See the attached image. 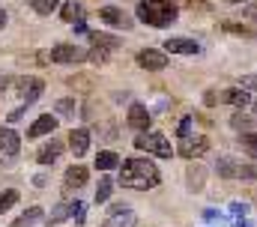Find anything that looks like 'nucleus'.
<instances>
[{"label": "nucleus", "mask_w": 257, "mask_h": 227, "mask_svg": "<svg viewBox=\"0 0 257 227\" xmlns=\"http://www.w3.org/2000/svg\"><path fill=\"white\" fill-rule=\"evenodd\" d=\"M60 153H63V144L51 138V141L36 153V162H39V165H51V162H57V159H60Z\"/></svg>", "instance_id": "16"}, {"label": "nucleus", "mask_w": 257, "mask_h": 227, "mask_svg": "<svg viewBox=\"0 0 257 227\" xmlns=\"http://www.w3.org/2000/svg\"><path fill=\"white\" fill-rule=\"evenodd\" d=\"M111 188H114L111 176H102V179H99V188H96V203H105V200L111 197Z\"/></svg>", "instance_id": "25"}, {"label": "nucleus", "mask_w": 257, "mask_h": 227, "mask_svg": "<svg viewBox=\"0 0 257 227\" xmlns=\"http://www.w3.org/2000/svg\"><path fill=\"white\" fill-rule=\"evenodd\" d=\"M18 150H21V138H18V132L9 129V126H0V153H3V156H15Z\"/></svg>", "instance_id": "11"}, {"label": "nucleus", "mask_w": 257, "mask_h": 227, "mask_svg": "<svg viewBox=\"0 0 257 227\" xmlns=\"http://www.w3.org/2000/svg\"><path fill=\"white\" fill-rule=\"evenodd\" d=\"M72 212H75V203H60V206H57V209L45 218V221H48V224H60V221H63V218H69Z\"/></svg>", "instance_id": "22"}, {"label": "nucleus", "mask_w": 257, "mask_h": 227, "mask_svg": "<svg viewBox=\"0 0 257 227\" xmlns=\"http://www.w3.org/2000/svg\"><path fill=\"white\" fill-rule=\"evenodd\" d=\"M135 147L141 150V153H150V156H159V159H171L174 156V150H171V144H168V138L165 135H159V132H141L138 138H135Z\"/></svg>", "instance_id": "4"}, {"label": "nucleus", "mask_w": 257, "mask_h": 227, "mask_svg": "<svg viewBox=\"0 0 257 227\" xmlns=\"http://www.w3.org/2000/svg\"><path fill=\"white\" fill-rule=\"evenodd\" d=\"M242 150H245V153L257 162V135H251V132H245V135H242Z\"/></svg>", "instance_id": "28"}, {"label": "nucleus", "mask_w": 257, "mask_h": 227, "mask_svg": "<svg viewBox=\"0 0 257 227\" xmlns=\"http://www.w3.org/2000/svg\"><path fill=\"white\" fill-rule=\"evenodd\" d=\"M135 221H138V218H135V212H132V209L114 206V209H111V215H108V221H105L102 227H135Z\"/></svg>", "instance_id": "14"}, {"label": "nucleus", "mask_w": 257, "mask_h": 227, "mask_svg": "<svg viewBox=\"0 0 257 227\" xmlns=\"http://www.w3.org/2000/svg\"><path fill=\"white\" fill-rule=\"evenodd\" d=\"M30 6H33V12H39V15H51V12L60 6V0H30Z\"/></svg>", "instance_id": "26"}, {"label": "nucleus", "mask_w": 257, "mask_h": 227, "mask_svg": "<svg viewBox=\"0 0 257 227\" xmlns=\"http://www.w3.org/2000/svg\"><path fill=\"white\" fill-rule=\"evenodd\" d=\"M254 117H248V113H242V111H236L233 117H230V126L236 129V132H251L254 129Z\"/></svg>", "instance_id": "20"}, {"label": "nucleus", "mask_w": 257, "mask_h": 227, "mask_svg": "<svg viewBox=\"0 0 257 227\" xmlns=\"http://www.w3.org/2000/svg\"><path fill=\"white\" fill-rule=\"evenodd\" d=\"M203 218H206V221H215V218H221V215H218L215 209H206V212H203Z\"/></svg>", "instance_id": "34"}, {"label": "nucleus", "mask_w": 257, "mask_h": 227, "mask_svg": "<svg viewBox=\"0 0 257 227\" xmlns=\"http://www.w3.org/2000/svg\"><path fill=\"white\" fill-rule=\"evenodd\" d=\"M90 42H93L96 48H120V39L105 36V33H90Z\"/></svg>", "instance_id": "24"}, {"label": "nucleus", "mask_w": 257, "mask_h": 227, "mask_svg": "<svg viewBox=\"0 0 257 227\" xmlns=\"http://www.w3.org/2000/svg\"><path fill=\"white\" fill-rule=\"evenodd\" d=\"M54 108H57V113H75V102L72 99H60Z\"/></svg>", "instance_id": "30"}, {"label": "nucleus", "mask_w": 257, "mask_h": 227, "mask_svg": "<svg viewBox=\"0 0 257 227\" xmlns=\"http://www.w3.org/2000/svg\"><path fill=\"white\" fill-rule=\"evenodd\" d=\"M81 15H84V9H81V3H75V0H69L63 6V21L69 24H75V21H81Z\"/></svg>", "instance_id": "23"}, {"label": "nucleus", "mask_w": 257, "mask_h": 227, "mask_svg": "<svg viewBox=\"0 0 257 227\" xmlns=\"http://www.w3.org/2000/svg\"><path fill=\"white\" fill-rule=\"evenodd\" d=\"M57 123H60V120H57L54 113H42V117L27 129V138H45V135H51V132L57 129Z\"/></svg>", "instance_id": "10"}, {"label": "nucleus", "mask_w": 257, "mask_h": 227, "mask_svg": "<svg viewBox=\"0 0 257 227\" xmlns=\"http://www.w3.org/2000/svg\"><path fill=\"white\" fill-rule=\"evenodd\" d=\"M162 48H165V51H171V54H200V45H197L194 39H183V36L168 39Z\"/></svg>", "instance_id": "12"}, {"label": "nucleus", "mask_w": 257, "mask_h": 227, "mask_svg": "<svg viewBox=\"0 0 257 227\" xmlns=\"http://www.w3.org/2000/svg\"><path fill=\"white\" fill-rule=\"evenodd\" d=\"M15 203H18V191H15V188H6V191L0 194V215H3L6 209H12Z\"/></svg>", "instance_id": "27"}, {"label": "nucleus", "mask_w": 257, "mask_h": 227, "mask_svg": "<svg viewBox=\"0 0 257 227\" xmlns=\"http://www.w3.org/2000/svg\"><path fill=\"white\" fill-rule=\"evenodd\" d=\"M180 3H186V0H180Z\"/></svg>", "instance_id": "38"}, {"label": "nucleus", "mask_w": 257, "mask_h": 227, "mask_svg": "<svg viewBox=\"0 0 257 227\" xmlns=\"http://www.w3.org/2000/svg\"><path fill=\"white\" fill-rule=\"evenodd\" d=\"M99 18L105 21V24H111V27H117V30H128L132 27V21H128V15L123 9H117V6H105L102 12H99Z\"/></svg>", "instance_id": "9"}, {"label": "nucleus", "mask_w": 257, "mask_h": 227, "mask_svg": "<svg viewBox=\"0 0 257 227\" xmlns=\"http://www.w3.org/2000/svg\"><path fill=\"white\" fill-rule=\"evenodd\" d=\"M230 209H233V212H236V215H245V212H248V206H245V203H233V206H230Z\"/></svg>", "instance_id": "33"}, {"label": "nucleus", "mask_w": 257, "mask_h": 227, "mask_svg": "<svg viewBox=\"0 0 257 227\" xmlns=\"http://www.w3.org/2000/svg\"><path fill=\"white\" fill-rule=\"evenodd\" d=\"M15 90H18V93H15V96H18V108L9 113V120H18L21 113L27 111V108H30V105L42 96L45 84H42L39 78H21V81H15Z\"/></svg>", "instance_id": "3"}, {"label": "nucleus", "mask_w": 257, "mask_h": 227, "mask_svg": "<svg viewBox=\"0 0 257 227\" xmlns=\"http://www.w3.org/2000/svg\"><path fill=\"white\" fill-rule=\"evenodd\" d=\"M87 176H90L87 168H78V165H75V168H69V170H66V188H81V185L87 182Z\"/></svg>", "instance_id": "19"}, {"label": "nucleus", "mask_w": 257, "mask_h": 227, "mask_svg": "<svg viewBox=\"0 0 257 227\" xmlns=\"http://www.w3.org/2000/svg\"><path fill=\"white\" fill-rule=\"evenodd\" d=\"M192 123H194V117H183V120H180V129H177V135H180V138H189V132H192Z\"/></svg>", "instance_id": "29"}, {"label": "nucleus", "mask_w": 257, "mask_h": 227, "mask_svg": "<svg viewBox=\"0 0 257 227\" xmlns=\"http://www.w3.org/2000/svg\"><path fill=\"white\" fill-rule=\"evenodd\" d=\"M254 117H257V102H254Z\"/></svg>", "instance_id": "37"}, {"label": "nucleus", "mask_w": 257, "mask_h": 227, "mask_svg": "<svg viewBox=\"0 0 257 227\" xmlns=\"http://www.w3.org/2000/svg\"><path fill=\"white\" fill-rule=\"evenodd\" d=\"M135 12L150 27H168V24L177 21V6L171 0H141Z\"/></svg>", "instance_id": "2"}, {"label": "nucleus", "mask_w": 257, "mask_h": 227, "mask_svg": "<svg viewBox=\"0 0 257 227\" xmlns=\"http://www.w3.org/2000/svg\"><path fill=\"white\" fill-rule=\"evenodd\" d=\"M51 63H81V60H87L90 51L87 48H78V45H72V42H60V45H54L51 48Z\"/></svg>", "instance_id": "6"}, {"label": "nucleus", "mask_w": 257, "mask_h": 227, "mask_svg": "<svg viewBox=\"0 0 257 227\" xmlns=\"http://www.w3.org/2000/svg\"><path fill=\"white\" fill-rule=\"evenodd\" d=\"M96 168H99V170H114V168H120V156H117L114 150H102V153L96 156Z\"/></svg>", "instance_id": "18"}, {"label": "nucleus", "mask_w": 257, "mask_h": 227, "mask_svg": "<svg viewBox=\"0 0 257 227\" xmlns=\"http://www.w3.org/2000/svg\"><path fill=\"white\" fill-rule=\"evenodd\" d=\"M206 150H209V141H206L203 135H197V138H183L180 156H183V159H197V156H203Z\"/></svg>", "instance_id": "8"}, {"label": "nucleus", "mask_w": 257, "mask_h": 227, "mask_svg": "<svg viewBox=\"0 0 257 227\" xmlns=\"http://www.w3.org/2000/svg\"><path fill=\"white\" fill-rule=\"evenodd\" d=\"M159 168L150 162V159H126L123 168H120V185L123 188H138V191H147L153 185H159Z\"/></svg>", "instance_id": "1"}, {"label": "nucleus", "mask_w": 257, "mask_h": 227, "mask_svg": "<svg viewBox=\"0 0 257 227\" xmlns=\"http://www.w3.org/2000/svg\"><path fill=\"white\" fill-rule=\"evenodd\" d=\"M218 102H227V105H233V108H245V105L251 102V96L245 93V87H233V90H224V93L218 96Z\"/></svg>", "instance_id": "15"}, {"label": "nucleus", "mask_w": 257, "mask_h": 227, "mask_svg": "<svg viewBox=\"0 0 257 227\" xmlns=\"http://www.w3.org/2000/svg\"><path fill=\"white\" fill-rule=\"evenodd\" d=\"M39 218H42V206H30V209H27V212H24V215H21L12 227H33Z\"/></svg>", "instance_id": "21"}, {"label": "nucleus", "mask_w": 257, "mask_h": 227, "mask_svg": "<svg viewBox=\"0 0 257 227\" xmlns=\"http://www.w3.org/2000/svg\"><path fill=\"white\" fill-rule=\"evenodd\" d=\"M239 84H242L245 90H257V75H245V78H242Z\"/></svg>", "instance_id": "32"}, {"label": "nucleus", "mask_w": 257, "mask_h": 227, "mask_svg": "<svg viewBox=\"0 0 257 227\" xmlns=\"http://www.w3.org/2000/svg\"><path fill=\"white\" fill-rule=\"evenodd\" d=\"M138 63H141L147 72H162V69L168 66V54H162V51H153V48H144V51L138 54Z\"/></svg>", "instance_id": "7"}, {"label": "nucleus", "mask_w": 257, "mask_h": 227, "mask_svg": "<svg viewBox=\"0 0 257 227\" xmlns=\"http://www.w3.org/2000/svg\"><path fill=\"white\" fill-rule=\"evenodd\" d=\"M215 170H218V176H224V179H254L257 170L248 168V165H242V162H236V159H230V156H221L218 162H215Z\"/></svg>", "instance_id": "5"}, {"label": "nucleus", "mask_w": 257, "mask_h": 227, "mask_svg": "<svg viewBox=\"0 0 257 227\" xmlns=\"http://www.w3.org/2000/svg\"><path fill=\"white\" fill-rule=\"evenodd\" d=\"M128 126L138 129V132H147L150 129V111L144 105H132L128 108Z\"/></svg>", "instance_id": "17"}, {"label": "nucleus", "mask_w": 257, "mask_h": 227, "mask_svg": "<svg viewBox=\"0 0 257 227\" xmlns=\"http://www.w3.org/2000/svg\"><path fill=\"white\" fill-rule=\"evenodd\" d=\"M242 15H245L248 21H257V0H254V3H245V9H242Z\"/></svg>", "instance_id": "31"}, {"label": "nucleus", "mask_w": 257, "mask_h": 227, "mask_svg": "<svg viewBox=\"0 0 257 227\" xmlns=\"http://www.w3.org/2000/svg\"><path fill=\"white\" fill-rule=\"evenodd\" d=\"M3 24H6V12L0 9V30H3Z\"/></svg>", "instance_id": "35"}, {"label": "nucleus", "mask_w": 257, "mask_h": 227, "mask_svg": "<svg viewBox=\"0 0 257 227\" xmlns=\"http://www.w3.org/2000/svg\"><path fill=\"white\" fill-rule=\"evenodd\" d=\"M69 150L75 153V159H81V156L90 150V132H87V129H72V135H69Z\"/></svg>", "instance_id": "13"}, {"label": "nucleus", "mask_w": 257, "mask_h": 227, "mask_svg": "<svg viewBox=\"0 0 257 227\" xmlns=\"http://www.w3.org/2000/svg\"><path fill=\"white\" fill-rule=\"evenodd\" d=\"M224 3H242V0H224Z\"/></svg>", "instance_id": "36"}]
</instances>
